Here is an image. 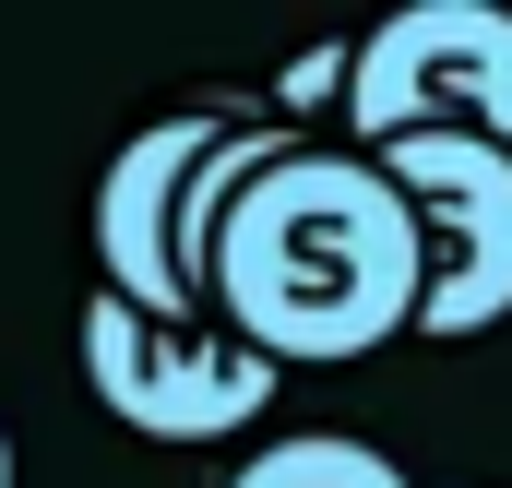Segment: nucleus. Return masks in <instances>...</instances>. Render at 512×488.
<instances>
[{"mask_svg":"<svg viewBox=\"0 0 512 488\" xmlns=\"http://www.w3.org/2000/svg\"><path fill=\"white\" fill-rule=\"evenodd\" d=\"M417 286H429L417 215L393 203V179L310 131L274 167H251L239 203L215 215V322L274 369L370 358L393 334H417Z\"/></svg>","mask_w":512,"mask_h":488,"instance_id":"f257e3e1","label":"nucleus"},{"mask_svg":"<svg viewBox=\"0 0 512 488\" xmlns=\"http://www.w3.org/2000/svg\"><path fill=\"white\" fill-rule=\"evenodd\" d=\"M84 381L143 441H227L239 417L274 405L286 369L262 358V346H239L227 322H143L120 298H96L84 310Z\"/></svg>","mask_w":512,"mask_h":488,"instance_id":"20e7f679","label":"nucleus"},{"mask_svg":"<svg viewBox=\"0 0 512 488\" xmlns=\"http://www.w3.org/2000/svg\"><path fill=\"white\" fill-rule=\"evenodd\" d=\"M227 143V120H143L96 179V250H108V298L143 322H215L179 274V203H191V167Z\"/></svg>","mask_w":512,"mask_h":488,"instance_id":"39448f33","label":"nucleus"},{"mask_svg":"<svg viewBox=\"0 0 512 488\" xmlns=\"http://www.w3.org/2000/svg\"><path fill=\"white\" fill-rule=\"evenodd\" d=\"M227 488H417L393 453H370V441H334V429H298V441H262L251 465Z\"/></svg>","mask_w":512,"mask_h":488,"instance_id":"423d86ee","label":"nucleus"},{"mask_svg":"<svg viewBox=\"0 0 512 488\" xmlns=\"http://www.w3.org/2000/svg\"><path fill=\"white\" fill-rule=\"evenodd\" d=\"M0 488H12V429H0Z\"/></svg>","mask_w":512,"mask_h":488,"instance_id":"0eeeda50","label":"nucleus"},{"mask_svg":"<svg viewBox=\"0 0 512 488\" xmlns=\"http://www.w3.org/2000/svg\"><path fill=\"white\" fill-rule=\"evenodd\" d=\"M346 131H370V155L417 143V131L512 155V12L501 0H405V12H382L346 60Z\"/></svg>","mask_w":512,"mask_h":488,"instance_id":"f03ea898","label":"nucleus"},{"mask_svg":"<svg viewBox=\"0 0 512 488\" xmlns=\"http://www.w3.org/2000/svg\"><path fill=\"white\" fill-rule=\"evenodd\" d=\"M393 179V203L417 215V334L465 346L512 310V155L501 143H453V131H417L370 155Z\"/></svg>","mask_w":512,"mask_h":488,"instance_id":"7ed1b4c3","label":"nucleus"}]
</instances>
